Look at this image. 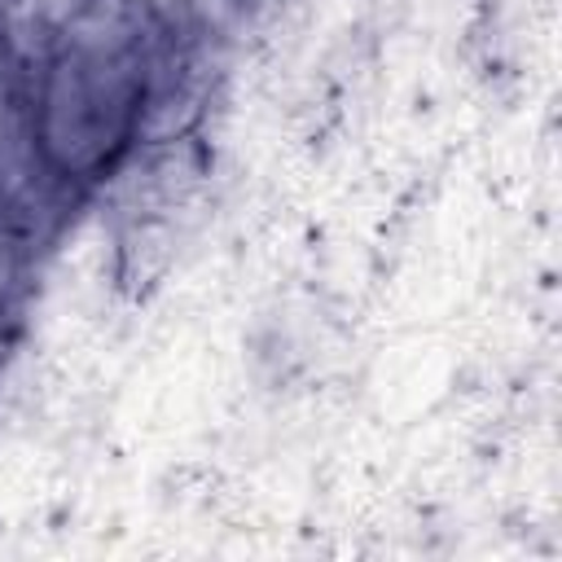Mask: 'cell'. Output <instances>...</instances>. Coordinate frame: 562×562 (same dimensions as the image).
Returning a JSON list of instances; mask_svg holds the SVG:
<instances>
[{"label": "cell", "mask_w": 562, "mask_h": 562, "mask_svg": "<svg viewBox=\"0 0 562 562\" xmlns=\"http://www.w3.org/2000/svg\"><path fill=\"white\" fill-rule=\"evenodd\" d=\"M9 334H13V307H9V299L0 294V360H4V351H9Z\"/></svg>", "instance_id": "1"}, {"label": "cell", "mask_w": 562, "mask_h": 562, "mask_svg": "<svg viewBox=\"0 0 562 562\" xmlns=\"http://www.w3.org/2000/svg\"><path fill=\"white\" fill-rule=\"evenodd\" d=\"M237 4H241V0H237Z\"/></svg>", "instance_id": "2"}]
</instances>
